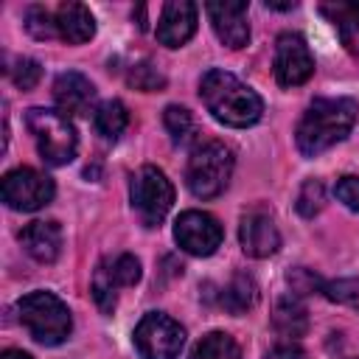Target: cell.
Masks as SVG:
<instances>
[{
	"instance_id": "obj_1",
	"label": "cell",
	"mask_w": 359,
	"mask_h": 359,
	"mask_svg": "<svg viewBox=\"0 0 359 359\" xmlns=\"http://www.w3.org/2000/svg\"><path fill=\"white\" fill-rule=\"evenodd\" d=\"M199 95L208 107V112L227 126H252L261 112H264V101L258 98V93L252 87H247L244 81H238L233 73L210 67L202 81H199Z\"/></svg>"
},
{
	"instance_id": "obj_2",
	"label": "cell",
	"mask_w": 359,
	"mask_h": 359,
	"mask_svg": "<svg viewBox=\"0 0 359 359\" xmlns=\"http://www.w3.org/2000/svg\"><path fill=\"white\" fill-rule=\"evenodd\" d=\"M353 98H314L297 123V149L306 157H314L334 143H339L356 123Z\"/></svg>"
},
{
	"instance_id": "obj_3",
	"label": "cell",
	"mask_w": 359,
	"mask_h": 359,
	"mask_svg": "<svg viewBox=\"0 0 359 359\" xmlns=\"http://www.w3.org/2000/svg\"><path fill=\"white\" fill-rule=\"evenodd\" d=\"M233 149L222 140H202L194 146L188 165H185V185L196 199H213L219 196L233 177Z\"/></svg>"
},
{
	"instance_id": "obj_4",
	"label": "cell",
	"mask_w": 359,
	"mask_h": 359,
	"mask_svg": "<svg viewBox=\"0 0 359 359\" xmlns=\"http://www.w3.org/2000/svg\"><path fill=\"white\" fill-rule=\"evenodd\" d=\"M20 323L39 345H62L73 331L70 309L53 292H31L17 303Z\"/></svg>"
},
{
	"instance_id": "obj_5",
	"label": "cell",
	"mask_w": 359,
	"mask_h": 359,
	"mask_svg": "<svg viewBox=\"0 0 359 359\" xmlns=\"http://www.w3.org/2000/svg\"><path fill=\"white\" fill-rule=\"evenodd\" d=\"M25 123H28V132L34 135L39 157L48 165H67L76 157L79 140H76V129L67 121V115L56 109L34 107L25 112Z\"/></svg>"
},
{
	"instance_id": "obj_6",
	"label": "cell",
	"mask_w": 359,
	"mask_h": 359,
	"mask_svg": "<svg viewBox=\"0 0 359 359\" xmlns=\"http://www.w3.org/2000/svg\"><path fill=\"white\" fill-rule=\"evenodd\" d=\"M132 208L146 227H157L174 205V185L157 165H143L132 177Z\"/></svg>"
},
{
	"instance_id": "obj_7",
	"label": "cell",
	"mask_w": 359,
	"mask_h": 359,
	"mask_svg": "<svg viewBox=\"0 0 359 359\" xmlns=\"http://www.w3.org/2000/svg\"><path fill=\"white\" fill-rule=\"evenodd\" d=\"M185 345V328L168 314L149 311L135 325V348L143 359H177Z\"/></svg>"
},
{
	"instance_id": "obj_8",
	"label": "cell",
	"mask_w": 359,
	"mask_h": 359,
	"mask_svg": "<svg viewBox=\"0 0 359 359\" xmlns=\"http://www.w3.org/2000/svg\"><path fill=\"white\" fill-rule=\"evenodd\" d=\"M53 180L36 168H14L3 177V202L11 210H39L53 199Z\"/></svg>"
},
{
	"instance_id": "obj_9",
	"label": "cell",
	"mask_w": 359,
	"mask_h": 359,
	"mask_svg": "<svg viewBox=\"0 0 359 359\" xmlns=\"http://www.w3.org/2000/svg\"><path fill=\"white\" fill-rule=\"evenodd\" d=\"M314 73V56L300 34H280L275 42V79L280 87L306 84Z\"/></svg>"
},
{
	"instance_id": "obj_10",
	"label": "cell",
	"mask_w": 359,
	"mask_h": 359,
	"mask_svg": "<svg viewBox=\"0 0 359 359\" xmlns=\"http://www.w3.org/2000/svg\"><path fill=\"white\" fill-rule=\"evenodd\" d=\"M222 224L205 210H185L174 222V241L191 255H213L222 244Z\"/></svg>"
},
{
	"instance_id": "obj_11",
	"label": "cell",
	"mask_w": 359,
	"mask_h": 359,
	"mask_svg": "<svg viewBox=\"0 0 359 359\" xmlns=\"http://www.w3.org/2000/svg\"><path fill=\"white\" fill-rule=\"evenodd\" d=\"M238 238H241V250L250 258H269L280 247L278 224H275V219H272V213L266 208L244 210L241 224H238Z\"/></svg>"
},
{
	"instance_id": "obj_12",
	"label": "cell",
	"mask_w": 359,
	"mask_h": 359,
	"mask_svg": "<svg viewBox=\"0 0 359 359\" xmlns=\"http://www.w3.org/2000/svg\"><path fill=\"white\" fill-rule=\"evenodd\" d=\"M208 17H210V25L216 31V36L222 39V45L238 50L250 42V22H247V11H250V3H208L205 6Z\"/></svg>"
},
{
	"instance_id": "obj_13",
	"label": "cell",
	"mask_w": 359,
	"mask_h": 359,
	"mask_svg": "<svg viewBox=\"0 0 359 359\" xmlns=\"http://www.w3.org/2000/svg\"><path fill=\"white\" fill-rule=\"evenodd\" d=\"M196 14H199L196 3H188V0L165 3L157 20V42L165 48L185 45L196 31Z\"/></svg>"
},
{
	"instance_id": "obj_14",
	"label": "cell",
	"mask_w": 359,
	"mask_h": 359,
	"mask_svg": "<svg viewBox=\"0 0 359 359\" xmlns=\"http://www.w3.org/2000/svg\"><path fill=\"white\" fill-rule=\"evenodd\" d=\"M53 101L62 115H87L95 104V87L87 76L67 70L53 81Z\"/></svg>"
},
{
	"instance_id": "obj_15",
	"label": "cell",
	"mask_w": 359,
	"mask_h": 359,
	"mask_svg": "<svg viewBox=\"0 0 359 359\" xmlns=\"http://www.w3.org/2000/svg\"><path fill=\"white\" fill-rule=\"evenodd\" d=\"M20 244L39 264H53L62 252V227L56 222H31L20 230Z\"/></svg>"
},
{
	"instance_id": "obj_16",
	"label": "cell",
	"mask_w": 359,
	"mask_h": 359,
	"mask_svg": "<svg viewBox=\"0 0 359 359\" xmlns=\"http://www.w3.org/2000/svg\"><path fill=\"white\" fill-rule=\"evenodd\" d=\"M95 34V20L81 3H62L56 8V36L70 45H84Z\"/></svg>"
},
{
	"instance_id": "obj_17",
	"label": "cell",
	"mask_w": 359,
	"mask_h": 359,
	"mask_svg": "<svg viewBox=\"0 0 359 359\" xmlns=\"http://www.w3.org/2000/svg\"><path fill=\"white\" fill-rule=\"evenodd\" d=\"M222 306L230 311V314H244V311H250L255 303H258V283L250 278V275H244V272H238V275H233L230 278V283L222 289Z\"/></svg>"
},
{
	"instance_id": "obj_18",
	"label": "cell",
	"mask_w": 359,
	"mask_h": 359,
	"mask_svg": "<svg viewBox=\"0 0 359 359\" xmlns=\"http://www.w3.org/2000/svg\"><path fill=\"white\" fill-rule=\"evenodd\" d=\"M126 123H129V112H126L123 101H118V98H109V101L98 104L95 112H93V126L107 140H118L123 135Z\"/></svg>"
},
{
	"instance_id": "obj_19",
	"label": "cell",
	"mask_w": 359,
	"mask_h": 359,
	"mask_svg": "<svg viewBox=\"0 0 359 359\" xmlns=\"http://www.w3.org/2000/svg\"><path fill=\"white\" fill-rule=\"evenodd\" d=\"M272 323H275V328L283 337H300L309 328V317H306V309L297 300V294H286V297L278 300L275 314H272Z\"/></svg>"
},
{
	"instance_id": "obj_20",
	"label": "cell",
	"mask_w": 359,
	"mask_h": 359,
	"mask_svg": "<svg viewBox=\"0 0 359 359\" xmlns=\"http://www.w3.org/2000/svg\"><path fill=\"white\" fill-rule=\"evenodd\" d=\"M191 359H241V348L230 334L210 331L194 345Z\"/></svg>"
},
{
	"instance_id": "obj_21",
	"label": "cell",
	"mask_w": 359,
	"mask_h": 359,
	"mask_svg": "<svg viewBox=\"0 0 359 359\" xmlns=\"http://www.w3.org/2000/svg\"><path fill=\"white\" fill-rule=\"evenodd\" d=\"M163 123H165V129H168L171 140H174V143H180V146L194 143V140H196V135H199L196 118H194L185 107H177V104L165 107V112H163Z\"/></svg>"
},
{
	"instance_id": "obj_22",
	"label": "cell",
	"mask_w": 359,
	"mask_h": 359,
	"mask_svg": "<svg viewBox=\"0 0 359 359\" xmlns=\"http://www.w3.org/2000/svg\"><path fill=\"white\" fill-rule=\"evenodd\" d=\"M323 11H325V14L334 20V25L339 28L342 42H345L353 53H359V3H353V6H325Z\"/></svg>"
},
{
	"instance_id": "obj_23",
	"label": "cell",
	"mask_w": 359,
	"mask_h": 359,
	"mask_svg": "<svg viewBox=\"0 0 359 359\" xmlns=\"http://www.w3.org/2000/svg\"><path fill=\"white\" fill-rule=\"evenodd\" d=\"M104 266H107V272H109V278L115 280L118 289L121 286H135L140 280V261L132 252H121L112 261H104Z\"/></svg>"
},
{
	"instance_id": "obj_24",
	"label": "cell",
	"mask_w": 359,
	"mask_h": 359,
	"mask_svg": "<svg viewBox=\"0 0 359 359\" xmlns=\"http://www.w3.org/2000/svg\"><path fill=\"white\" fill-rule=\"evenodd\" d=\"M126 81H129L135 90H140V93H157V90L165 87V76H163V73L157 70V65H151V62H137V65H132Z\"/></svg>"
},
{
	"instance_id": "obj_25",
	"label": "cell",
	"mask_w": 359,
	"mask_h": 359,
	"mask_svg": "<svg viewBox=\"0 0 359 359\" xmlns=\"http://www.w3.org/2000/svg\"><path fill=\"white\" fill-rule=\"evenodd\" d=\"M323 205H325V188H323V182L320 180H306L303 188H300V194H297V202H294L297 213L306 216V219H311V216H317L323 210Z\"/></svg>"
},
{
	"instance_id": "obj_26",
	"label": "cell",
	"mask_w": 359,
	"mask_h": 359,
	"mask_svg": "<svg viewBox=\"0 0 359 359\" xmlns=\"http://www.w3.org/2000/svg\"><path fill=\"white\" fill-rule=\"evenodd\" d=\"M323 294L334 303H342L348 309L359 311V278H342V280H325Z\"/></svg>"
},
{
	"instance_id": "obj_27",
	"label": "cell",
	"mask_w": 359,
	"mask_h": 359,
	"mask_svg": "<svg viewBox=\"0 0 359 359\" xmlns=\"http://www.w3.org/2000/svg\"><path fill=\"white\" fill-rule=\"evenodd\" d=\"M25 28L34 39H53L56 36V14H50L45 6H31L25 11Z\"/></svg>"
},
{
	"instance_id": "obj_28",
	"label": "cell",
	"mask_w": 359,
	"mask_h": 359,
	"mask_svg": "<svg viewBox=\"0 0 359 359\" xmlns=\"http://www.w3.org/2000/svg\"><path fill=\"white\" fill-rule=\"evenodd\" d=\"M115 280L109 278V272H107V266L101 264L98 269H95V275H93V297H95V303H98V309L101 311H112L115 309Z\"/></svg>"
},
{
	"instance_id": "obj_29",
	"label": "cell",
	"mask_w": 359,
	"mask_h": 359,
	"mask_svg": "<svg viewBox=\"0 0 359 359\" xmlns=\"http://www.w3.org/2000/svg\"><path fill=\"white\" fill-rule=\"evenodd\" d=\"M8 76H11V81H14L20 90H31V87L39 81L42 67H39V62H36V59L22 56V59H17V62H14V67H8Z\"/></svg>"
},
{
	"instance_id": "obj_30",
	"label": "cell",
	"mask_w": 359,
	"mask_h": 359,
	"mask_svg": "<svg viewBox=\"0 0 359 359\" xmlns=\"http://www.w3.org/2000/svg\"><path fill=\"white\" fill-rule=\"evenodd\" d=\"M334 194H337V199L345 208L359 210V177H342V180H337Z\"/></svg>"
},
{
	"instance_id": "obj_31",
	"label": "cell",
	"mask_w": 359,
	"mask_h": 359,
	"mask_svg": "<svg viewBox=\"0 0 359 359\" xmlns=\"http://www.w3.org/2000/svg\"><path fill=\"white\" fill-rule=\"evenodd\" d=\"M289 283H292V292H294V294L314 292V286H320V292H323V280H320L317 275H311L309 269H292V272H289Z\"/></svg>"
},
{
	"instance_id": "obj_32",
	"label": "cell",
	"mask_w": 359,
	"mask_h": 359,
	"mask_svg": "<svg viewBox=\"0 0 359 359\" xmlns=\"http://www.w3.org/2000/svg\"><path fill=\"white\" fill-rule=\"evenodd\" d=\"M264 359H309V356H306V351H303L300 345H294V342H280V345H275Z\"/></svg>"
},
{
	"instance_id": "obj_33",
	"label": "cell",
	"mask_w": 359,
	"mask_h": 359,
	"mask_svg": "<svg viewBox=\"0 0 359 359\" xmlns=\"http://www.w3.org/2000/svg\"><path fill=\"white\" fill-rule=\"evenodd\" d=\"M0 359H34L31 353H25V351H17V348H8V351H3V356Z\"/></svg>"
},
{
	"instance_id": "obj_34",
	"label": "cell",
	"mask_w": 359,
	"mask_h": 359,
	"mask_svg": "<svg viewBox=\"0 0 359 359\" xmlns=\"http://www.w3.org/2000/svg\"><path fill=\"white\" fill-rule=\"evenodd\" d=\"M348 359H359V356H348Z\"/></svg>"
}]
</instances>
